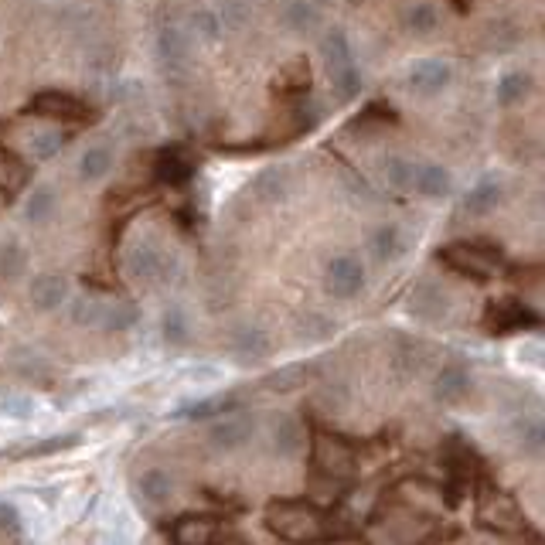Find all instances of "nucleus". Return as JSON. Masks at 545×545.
Listing matches in <instances>:
<instances>
[{
    "instance_id": "13",
    "label": "nucleus",
    "mask_w": 545,
    "mask_h": 545,
    "mask_svg": "<svg viewBox=\"0 0 545 545\" xmlns=\"http://www.w3.org/2000/svg\"><path fill=\"white\" fill-rule=\"evenodd\" d=\"M406 307H409V314L419 317V321H440V317L450 310L447 293L440 287H433V283H423L419 290H413V297H409Z\"/></svg>"
},
{
    "instance_id": "27",
    "label": "nucleus",
    "mask_w": 545,
    "mask_h": 545,
    "mask_svg": "<svg viewBox=\"0 0 545 545\" xmlns=\"http://www.w3.org/2000/svg\"><path fill=\"white\" fill-rule=\"evenodd\" d=\"M24 266H28V253H24L21 242H14V239L0 242V280L14 283L24 273Z\"/></svg>"
},
{
    "instance_id": "25",
    "label": "nucleus",
    "mask_w": 545,
    "mask_h": 545,
    "mask_svg": "<svg viewBox=\"0 0 545 545\" xmlns=\"http://www.w3.org/2000/svg\"><path fill=\"white\" fill-rule=\"evenodd\" d=\"M109 167H113V150H109L106 144H96L79 157V178L82 181H103L109 174Z\"/></svg>"
},
{
    "instance_id": "41",
    "label": "nucleus",
    "mask_w": 545,
    "mask_h": 545,
    "mask_svg": "<svg viewBox=\"0 0 545 545\" xmlns=\"http://www.w3.org/2000/svg\"><path fill=\"white\" fill-rule=\"evenodd\" d=\"M331 331L334 327H331V321H324V317H307V321L300 324V338H307V341H321Z\"/></svg>"
},
{
    "instance_id": "7",
    "label": "nucleus",
    "mask_w": 545,
    "mask_h": 545,
    "mask_svg": "<svg viewBox=\"0 0 545 545\" xmlns=\"http://www.w3.org/2000/svg\"><path fill=\"white\" fill-rule=\"evenodd\" d=\"M324 283H327V293H331V297L351 300V297H358L365 287V266L358 263L355 256H338V259L327 263Z\"/></svg>"
},
{
    "instance_id": "20",
    "label": "nucleus",
    "mask_w": 545,
    "mask_h": 545,
    "mask_svg": "<svg viewBox=\"0 0 545 545\" xmlns=\"http://www.w3.org/2000/svg\"><path fill=\"white\" fill-rule=\"evenodd\" d=\"M137 491H140V501H144V505L157 508L174 498V481L167 471H147V474H140Z\"/></svg>"
},
{
    "instance_id": "43",
    "label": "nucleus",
    "mask_w": 545,
    "mask_h": 545,
    "mask_svg": "<svg viewBox=\"0 0 545 545\" xmlns=\"http://www.w3.org/2000/svg\"><path fill=\"white\" fill-rule=\"evenodd\" d=\"M18 525H21V515L0 501V532H18Z\"/></svg>"
},
{
    "instance_id": "14",
    "label": "nucleus",
    "mask_w": 545,
    "mask_h": 545,
    "mask_svg": "<svg viewBox=\"0 0 545 545\" xmlns=\"http://www.w3.org/2000/svg\"><path fill=\"white\" fill-rule=\"evenodd\" d=\"M290 191V174L287 167H266L253 178V195L263 201V205H280Z\"/></svg>"
},
{
    "instance_id": "31",
    "label": "nucleus",
    "mask_w": 545,
    "mask_h": 545,
    "mask_svg": "<svg viewBox=\"0 0 545 545\" xmlns=\"http://www.w3.org/2000/svg\"><path fill=\"white\" fill-rule=\"evenodd\" d=\"M413 174H416V164H409L406 157H389L382 164V181L396 191H413Z\"/></svg>"
},
{
    "instance_id": "6",
    "label": "nucleus",
    "mask_w": 545,
    "mask_h": 545,
    "mask_svg": "<svg viewBox=\"0 0 545 545\" xmlns=\"http://www.w3.org/2000/svg\"><path fill=\"white\" fill-rule=\"evenodd\" d=\"M443 259L457 266L460 273L477 276V280L498 273V253H491L488 246H477V242H454V246L443 249Z\"/></svg>"
},
{
    "instance_id": "37",
    "label": "nucleus",
    "mask_w": 545,
    "mask_h": 545,
    "mask_svg": "<svg viewBox=\"0 0 545 545\" xmlns=\"http://www.w3.org/2000/svg\"><path fill=\"white\" fill-rule=\"evenodd\" d=\"M188 171H191V164L184 161L181 154H164L161 164H157V178L167 181V184H181L184 178H188Z\"/></svg>"
},
{
    "instance_id": "36",
    "label": "nucleus",
    "mask_w": 545,
    "mask_h": 545,
    "mask_svg": "<svg viewBox=\"0 0 545 545\" xmlns=\"http://www.w3.org/2000/svg\"><path fill=\"white\" fill-rule=\"evenodd\" d=\"M215 14L222 21V28H242L249 21V14H253V7H249V0H222V7Z\"/></svg>"
},
{
    "instance_id": "23",
    "label": "nucleus",
    "mask_w": 545,
    "mask_h": 545,
    "mask_svg": "<svg viewBox=\"0 0 545 545\" xmlns=\"http://www.w3.org/2000/svg\"><path fill=\"white\" fill-rule=\"evenodd\" d=\"M55 208H58V198H55V191L48 188V184H38V188H31V195L24 198V218H28L31 225L48 222V218L55 215Z\"/></svg>"
},
{
    "instance_id": "18",
    "label": "nucleus",
    "mask_w": 545,
    "mask_h": 545,
    "mask_svg": "<svg viewBox=\"0 0 545 545\" xmlns=\"http://www.w3.org/2000/svg\"><path fill=\"white\" fill-rule=\"evenodd\" d=\"M317 7L310 4V0H283L280 7V21L283 28L293 31V35H310V31L317 28Z\"/></svg>"
},
{
    "instance_id": "40",
    "label": "nucleus",
    "mask_w": 545,
    "mask_h": 545,
    "mask_svg": "<svg viewBox=\"0 0 545 545\" xmlns=\"http://www.w3.org/2000/svg\"><path fill=\"white\" fill-rule=\"evenodd\" d=\"M518 443H522V450H528V454H539L542 450V423H522L518 426Z\"/></svg>"
},
{
    "instance_id": "29",
    "label": "nucleus",
    "mask_w": 545,
    "mask_h": 545,
    "mask_svg": "<svg viewBox=\"0 0 545 545\" xmlns=\"http://www.w3.org/2000/svg\"><path fill=\"white\" fill-rule=\"evenodd\" d=\"M522 41V28L508 18H498L488 24V48L491 52H511Z\"/></svg>"
},
{
    "instance_id": "2",
    "label": "nucleus",
    "mask_w": 545,
    "mask_h": 545,
    "mask_svg": "<svg viewBox=\"0 0 545 545\" xmlns=\"http://www.w3.org/2000/svg\"><path fill=\"white\" fill-rule=\"evenodd\" d=\"M123 270L133 283H167L174 276V259H167L161 249L154 246V242H137V246L127 249V256H123Z\"/></svg>"
},
{
    "instance_id": "4",
    "label": "nucleus",
    "mask_w": 545,
    "mask_h": 545,
    "mask_svg": "<svg viewBox=\"0 0 545 545\" xmlns=\"http://www.w3.org/2000/svg\"><path fill=\"white\" fill-rule=\"evenodd\" d=\"M157 58H161V69L171 79H181L191 62V38L181 24L174 21L161 24V31H157Z\"/></svg>"
},
{
    "instance_id": "39",
    "label": "nucleus",
    "mask_w": 545,
    "mask_h": 545,
    "mask_svg": "<svg viewBox=\"0 0 545 545\" xmlns=\"http://www.w3.org/2000/svg\"><path fill=\"white\" fill-rule=\"evenodd\" d=\"M304 375H307L304 365H287V368H280V372H276L273 379H270V389L290 392V389H297V385H304Z\"/></svg>"
},
{
    "instance_id": "33",
    "label": "nucleus",
    "mask_w": 545,
    "mask_h": 545,
    "mask_svg": "<svg viewBox=\"0 0 545 545\" xmlns=\"http://www.w3.org/2000/svg\"><path fill=\"white\" fill-rule=\"evenodd\" d=\"M99 314H103V300H96V297H75L69 307L72 324H79V327H99Z\"/></svg>"
},
{
    "instance_id": "16",
    "label": "nucleus",
    "mask_w": 545,
    "mask_h": 545,
    "mask_svg": "<svg viewBox=\"0 0 545 545\" xmlns=\"http://www.w3.org/2000/svg\"><path fill=\"white\" fill-rule=\"evenodd\" d=\"M273 454L276 457H283V460H290V457H297L300 454V447H304V426L297 423L293 416H283V419H276L273 423Z\"/></svg>"
},
{
    "instance_id": "35",
    "label": "nucleus",
    "mask_w": 545,
    "mask_h": 545,
    "mask_svg": "<svg viewBox=\"0 0 545 545\" xmlns=\"http://www.w3.org/2000/svg\"><path fill=\"white\" fill-rule=\"evenodd\" d=\"M161 331H164L167 345H184V341H188V317H184V310H178V307L164 310Z\"/></svg>"
},
{
    "instance_id": "21",
    "label": "nucleus",
    "mask_w": 545,
    "mask_h": 545,
    "mask_svg": "<svg viewBox=\"0 0 545 545\" xmlns=\"http://www.w3.org/2000/svg\"><path fill=\"white\" fill-rule=\"evenodd\" d=\"M368 249H372L375 263H392V259L402 256L406 239H402V232L396 229V225H379V229L372 232V239H368Z\"/></svg>"
},
{
    "instance_id": "19",
    "label": "nucleus",
    "mask_w": 545,
    "mask_h": 545,
    "mask_svg": "<svg viewBox=\"0 0 545 545\" xmlns=\"http://www.w3.org/2000/svg\"><path fill=\"white\" fill-rule=\"evenodd\" d=\"M321 55H324V69L327 75L331 72H341L348 69V65H355V58H351V41L341 28H331L321 41Z\"/></svg>"
},
{
    "instance_id": "24",
    "label": "nucleus",
    "mask_w": 545,
    "mask_h": 545,
    "mask_svg": "<svg viewBox=\"0 0 545 545\" xmlns=\"http://www.w3.org/2000/svg\"><path fill=\"white\" fill-rule=\"evenodd\" d=\"M35 109L45 116H58V120H82V116H86V106H82L79 99L58 96V92H45V96H38Z\"/></svg>"
},
{
    "instance_id": "46",
    "label": "nucleus",
    "mask_w": 545,
    "mask_h": 545,
    "mask_svg": "<svg viewBox=\"0 0 545 545\" xmlns=\"http://www.w3.org/2000/svg\"><path fill=\"white\" fill-rule=\"evenodd\" d=\"M345 4H362V0H345Z\"/></svg>"
},
{
    "instance_id": "10",
    "label": "nucleus",
    "mask_w": 545,
    "mask_h": 545,
    "mask_svg": "<svg viewBox=\"0 0 545 545\" xmlns=\"http://www.w3.org/2000/svg\"><path fill=\"white\" fill-rule=\"evenodd\" d=\"M69 300V280L58 273H41L31 280V304H35L38 310H58Z\"/></svg>"
},
{
    "instance_id": "5",
    "label": "nucleus",
    "mask_w": 545,
    "mask_h": 545,
    "mask_svg": "<svg viewBox=\"0 0 545 545\" xmlns=\"http://www.w3.org/2000/svg\"><path fill=\"white\" fill-rule=\"evenodd\" d=\"M450 75H454V69L447 62H440V58H419L406 72V89L423 99L440 96L450 86Z\"/></svg>"
},
{
    "instance_id": "15",
    "label": "nucleus",
    "mask_w": 545,
    "mask_h": 545,
    "mask_svg": "<svg viewBox=\"0 0 545 545\" xmlns=\"http://www.w3.org/2000/svg\"><path fill=\"white\" fill-rule=\"evenodd\" d=\"M501 201V181L494 174H484L481 181L471 184V191L464 195V212L467 215H488Z\"/></svg>"
},
{
    "instance_id": "30",
    "label": "nucleus",
    "mask_w": 545,
    "mask_h": 545,
    "mask_svg": "<svg viewBox=\"0 0 545 545\" xmlns=\"http://www.w3.org/2000/svg\"><path fill=\"white\" fill-rule=\"evenodd\" d=\"M62 147H65L62 130H38L28 137V157H35V161H52Z\"/></svg>"
},
{
    "instance_id": "28",
    "label": "nucleus",
    "mask_w": 545,
    "mask_h": 545,
    "mask_svg": "<svg viewBox=\"0 0 545 545\" xmlns=\"http://www.w3.org/2000/svg\"><path fill=\"white\" fill-rule=\"evenodd\" d=\"M402 24H406V31H413V35H430V31L440 28V14H436L433 4H413L402 11Z\"/></svg>"
},
{
    "instance_id": "12",
    "label": "nucleus",
    "mask_w": 545,
    "mask_h": 545,
    "mask_svg": "<svg viewBox=\"0 0 545 545\" xmlns=\"http://www.w3.org/2000/svg\"><path fill=\"white\" fill-rule=\"evenodd\" d=\"M433 396L443 402V406H457L471 396V372L460 365H447L440 375H436V385H433Z\"/></svg>"
},
{
    "instance_id": "38",
    "label": "nucleus",
    "mask_w": 545,
    "mask_h": 545,
    "mask_svg": "<svg viewBox=\"0 0 545 545\" xmlns=\"http://www.w3.org/2000/svg\"><path fill=\"white\" fill-rule=\"evenodd\" d=\"M191 31L205 41H215V38H222V21H218L215 11H198V14H191Z\"/></svg>"
},
{
    "instance_id": "32",
    "label": "nucleus",
    "mask_w": 545,
    "mask_h": 545,
    "mask_svg": "<svg viewBox=\"0 0 545 545\" xmlns=\"http://www.w3.org/2000/svg\"><path fill=\"white\" fill-rule=\"evenodd\" d=\"M327 82H331V92L341 99V103H351V99L362 92V75H358L355 65H348V69H341V72H331Z\"/></svg>"
},
{
    "instance_id": "45",
    "label": "nucleus",
    "mask_w": 545,
    "mask_h": 545,
    "mask_svg": "<svg viewBox=\"0 0 545 545\" xmlns=\"http://www.w3.org/2000/svg\"><path fill=\"white\" fill-rule=\"evenodd\" d=\"M215 545H253V542L242 539L239 532H225V528H222V535H218V542H215Z\"/></svg>"
},
{
    "instance_id": "17",
    "label": "nucleus",
    "mask_w": 545,
    "mask_h": 545,
    "mask_svg": "<svg viewBox=\"0 0 545 545\" xmlns=\"http://www.w3.org/2000/svg\"><path fill=\"white\" fill-rule=\"evenodd\" d=\"M413 188L426 198H447L454 181H450V171L440 164H419L413 174Z\"/></svg>"
},
{
    "instance_id": "42",
    "label": "nucleus",
    "mask_w": 545,
    "mask_h": 545,
    "mask_svg": "<svg viewBox=\"0 0 545 545\" xmlns=\"http://www.w3.org/2000/svg\"><path fill=\"white\" fill-rule=\"evenodd\" d=\"M0 409H4L7 416H14V419H24V416H31V399L7 396V399H0Z\"/></svg>"
},
{
    "instance_id": "26",
    "label": "nucleus",
    "mask_w": 545,
    "mask_h": 545,
    "mask_svg": "<svg viewBox=\"0 0 545 545\" xmlns=\"http://www.w3.org/2000/svg\"><path fill=\"white\" fill-rule=\"evenodd\" d=\"M528 86H532L528 72L511 69V72H505V75L498 79V89H494V96H498V103H501V106H515V103H522V99H525Z\"/></svg>"
},
{
    "instance_id": "8",
    "label": "nucleus",
    "mask_w": 545,
    "mask_h": 545,
    "mask_svg": "<svg viewBox=\"0 0 545 545\" xmlns=\"http://www.w3.org/2000/svg\"><path fill=\"white\" fill-rule=\"evenodd\" d=\"M253 433H256L253 416H246V413L222 416V419H215L212 430H208V443H212L215 450H222V454H232V450L246 447V443L253 440Z\"/></svg>"
},
{
    "instance_id": "9",
    "label": "nucleus",
    "mask_w": 545,
    "mask_h": 545,
    "mask_svg": "<svg viewBox=\"0 0 545 545\" xmlns=\"http://www.w3.org/2000/svg\"><path fill=\"white\" fill-rule=\"evenodd\" d=\"M218 535H222V522L212 515H181L171 525L174 545H215Z\"/></svg>"
},
{
    "instance_id": "22",
    "label": "nucleus",
    "mask_w": 545,
    "mask_h": 545,
    "mask_svg": "<svg viewBox=\"0 0 545 545\" xmlns=\"http://www.w3.org/2000/svg\"><path fill=\"white\" fill-rule=\"evenodd\" d=\"M140 321L137 307L127 300H103V314H99V327L103 331H130Z\"/></svg>"
},
{
    "instance_id": "44",
    "label": "nucleus",
    "mask_w": 545,
    "mask_h": 545,
    "mask_svg": "<svg viewBox=\"0 0 545 545\" xmlns=\"http://www.w3.org/2000/svg\"><path fill=\"white\" fill-rule=\"evenodd\" d=\"M21 178H24V174H21V167H7V157H0V181H4L7 184V188H18V184H21Z\"/></svg>"
},
{
    "instance_id": "11",
    "label": "nucleus",
    "mask_w": 545,
    "mask_h": 545,
    "mask_svg": "<svg viewBox=\"0 0 545 545\" xmlns=\"http://www.w3.org/2000/svg\"><path fill=\"white\" fill-rule=\"evenodd\" d=\"M232 351H236L239 362H263L266 355H270V334L263 331V327L256 324H242L236 334H232Z\"/></svg>"
},
{
    "instance_id": "1",
    "label": "nucleus",
    "mask_w": 545,
    "mask_h": 545,
    "mask_svg": "<svg viewBox=\"0 0 545 545\" xmlns=\"http://www.w3.org/2000/svg\"><path fill=\"white\" fill-rule=\"evenodd\" d=\"M266 525L280 539L297 542V545H314L334 535L331 515L321 508H314L310 501H273L266 508Z\"/></svg>"
},
{
    "instance_id": "34",
    "label": "nucleus",
    "mask_w": 545,
    "mask_h": 545,
    "mask_svg": "<svg viewBox=\"0 0 545 545\" xmlns=\"http://www.w3.org/2000/svg\"><path fill=\"white\" fill-rule=\"evenodd\" d=\"M525 321H532V314L522 304H501L491 310V327L494 331H511V327H522Z\"/></svg>"
},
{
    "instance_id": "3",
    "label": "nucleus",
    "mask_w": 545,
    "mask_h": 545,
    "mask_svg": "<svg viewBox=\"0 0 545 545\" xmlns=\"http://www.w3.org/2000/svg\"><path fill=\"white\" fill-rule=\"evenodd\" d=\"M314 464L321 467V474H327L331 481H351L358 471V460L351 443H345L341 436H327L321 433L314 440Z\"/></svg>"
}]
</instances>
